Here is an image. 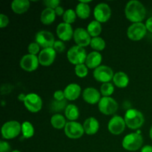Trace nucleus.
<instances>
[{
  "label": "nucleus",
  "instance_id": "obj_30",
  "mask_svg": "<svg viewBox=\"0 0 152 152\" xmlns=\"http://www.w3.org/2000/svg\"><path fill=\"white\" fill-rule=\"evenodd\" d=\"M34 128L31 123L28 121H25L22 124V135L26 139L31 138L34 135Z\"/></svg>",
  "mask_w": 152,
  "mask_h": 152
},
{
  "label": "nucleus",
  "instance_id": "obj_4",
  "mask_svg": "<svg viewBox=\"0 0 152 152\" xmlns=\"http://www.w3.org/2000/svg\"><path fill=\"white\" fill-rule=\"evenodd\" d=\"M22 132V124L17 121L6 122L1 127V135L5 140H12L16 138Z\"/></svg>",
  "mask_w": 152,
  "mask_h": 152
},
{
  "label": "nucleus",
  "instance_id": "obj_11",
  "mask_svg": "<svg viewBox=\"0 0 152 152\" xmlns=\"http://www.w3.org/2000/svg\"><path fill=\"white\" fill-rule=\"evenodd\" d=\"M94 16L97 22L100 23L106 22L111 16V7L106 3H99L96 4L94 10Z\"/></svg>",
  "mask_w": 152,
  "mask_h": 152
},
{
  "label": "nucleus",
  "instance_id": "obj_38",
  "mask_svg": "<svg viewBox=\"0 0 152 152\" xmlns=\"http://www.w3.org/2000/svg\"><path fill=\"white\" fill-rule=\"evenodd\" d=\"M53 98H54V100L56 101H62L66 99H65V94H64V91L61 90H57L54 92V94H53Z\"/></svg>",
  "mask_w": 152,
  "mask_h": 152
},
{
  "label": "nucleus",
  "instance_id": "obj_23",
  "mask_svg": "<svg viewBox=\"0 0 152 152\" xmlns=\"http://www.w3.org/2000/svg\"><path fill=\"white\" fill-rule=\"evenodd\" d=\"M113 83L120 88H124L128 86L129 83V77L126 73L123 71H119L114 74V78H113Z\"/></svg>",
  "mask_w": 152,
  "mask_h": 152
},
{
  "label": "nucleus",
  "instance_id": "obj_8",
  "mask_svg": "<svg viewBox=\"0 0 152 152\" xmlns=\"http://www.w3.org/2000/svg\"><path fill=\"white\" fill-rule=\"evenodd\" d=\"M65 135L70 139H80L85 133L83 125L76 121H69L64 129Z\"/></svg>",
  "mask_w": 152,
  "mask_h": 152
},
{
  "label": "nucleus",
  "instance_id": "obj_15",
  "mask_svg": "<svg viewBox=\"0 0 152 152\" xmlns=\"http://www.w3.org/2000/svg\"><path fill=\"white\" fill-rule=\"evenodd\" d=\"M91 37L88 32L87 29L83 28H78L74 31V39L77 45L80 47H86L91 44Z\"/></svg>",
  "mask_w": 152,
  "mask_h": 152
},
{
  "label": "nucleus",
  "instance_id": "obj_21",
  "mask_svg": "<svg viewBox=\"0 0 152 152\" xmlns=\"http://www.w3.org/2000/svg\"><path fill=\"white\" fill-rule=\"evenodd\" d=\"M102 60V56L101 53L97 51H93L88 54L85 63L86 66L90 69H96V68L100 66Z\"/></svg>",
  "mask_w": 152,
  "mask_h": 152
},
{
  "label": "nucleus",
  "instance_id": "obj_36",
  "mask_svg": "<svg viewBox=\"0 0 152 152\" xmlns=\"http://www.w3.org/2000/svg\"><path fill=\"white\" fill-rule=\"evenodd\" d=\"M44 4L48 8L55 10L56 7L59 6L60 1L59 0H45V1H44Z\"/></svg>",
  "mask_w": 152,
  "mask_h": 152
},
{
  "label": "nucleus",
  "instance_id": "obj_34",
  "mask_svg": "<svg viewBox=\"0 0 152 152\" xmlns=\"http://www.w3.org/2000/svg\"><path fill=\"white\" fill-rule=\"evenodd\" d=\"M67 101L66 99L62 101H56L53 100L50 104V109L51 111H55V112H59V111H62L64 108H66L67 107Z\"/></svg>",
  "mask_w": 152,
  "mask_h": 152
},
{
  "label": "nucleus",
  "instance_id": "obj_14",
  "mask_svg": "<svg viewBox=\"0 0 152 152\" xmlns=\"http://www.w3.org/2000/svg\"><path fill=\"white\" fill-rule=\"evenodd\" d=\"M39 61L38 56L36 55L28 54L25 55L20 60V66L24 71L28 72H32L38 68Z\"/></svg>",
  "mask_w": 152,
  "mask_h": 152
},
{
  "label": "nucleus",
  "instance_id": "obj_41",
  "mask_svg": "<svg viewBox=\"0 0 152 152\" xmlns=\"http://www.w3.org/2000/svg\"><path fill=\"white\" fill-rule=\"evenodd\" d=\"M145 27L147 28V31H148L149 32L152 33V16L151 17L148 18L146 20V22H145Z\"/></svg>",
  "mask_w": 152,
  "mask_h": 152
},
{
  "label": "nucleus",
  "instance_id": "obj_10",
  "mask_svg": "<svg viewBox=\"0 0 152 152\" xmlns=\"http://www.w3.org/2000/svg\"><path fill=\"white\" fill-rule=\"evenodd\" d=\"M25 106L30 112L37 113L42 108V100L38 94L35 93H30L26 95L25 101Z\"/></svg>",
  "mask_w": 152,
  "mask_h": 152
},
{
  "label": "nucleus",
  "instance_id": "obj_24",
  "mask_svg": "<svg viewBox=\"0 0 152 152\" xmlns=\"http://www.w3.org/2000/svg\"><path fill=\"white\" fill-rule=\"evenodd\" d=\"M56 13L55 10L53 9L48 8L46 7L45 9L42 10L41 13V16H40V20H41L42 23L44 24L45 25H51L56 19Z\"/></svg>",
  "mask_w": 152,
  "mask_h": 152
},
{
  "label": "nucleus",
  "instance_id": "obj_6",
  "mask_svg": "<svg viewBox=\"0 0 152 152\" xmlns=\"http://www.w3.org/2000/svg\"><path fill=\"white\" fill-rule=\"evenodd\" d=\"M98 108L104 115H112L118 110V103L111 96H102L98 103Z\"/></svg>",
  "mask_w": 152,
  "mask_h": 152
},
{
  "label": "nucleus",
  "instance_id": "obj_22",
  "mask_svg": "<svg viewBox=\"0 0 152 152\" xmlns=\"http://www.w3.org/2000/svg\"><path fill=\"white\" fill-rule=\"evenodd\" d=\"M30 8V1L28 0H14L11 3V9L16 14L25 13Z\"/></svg>",
  "mask_w": 152,
  "mask_h": 152
},
{
  "label": "nucleus",
  "instance_id": "obj_25",
  "mask_svg": "<svg viewBox=\"0 0 152 152\" xmlns=\"http://www.w3.org/2000/svg\"><path fill=\"white\" fill-rule=\"evenodd\" d=\"M76 13L77 16L82 19H86L89 17L91 14V8L88 4L80 1L76 7Z\"/></svg>",
  "mask_w": 152,
  "mask_h": 152
},
{
  "label": "nucleus",
  "instance_id": "obj_35",
  "mask_svg": "<svg viewBox=\"0 0 152 152\" xmlns=\"http://www.w3.org/2000/svg\"><path fill=\"white\" fill-rule=\"evenodd\" d=\"M28 51L30 54L36 55L37 56V53H40V46L36 42L30 43L28 47Z\"/></svg>",
  "mask_w": 152,
  "mask_h": 152
},
{
  "label": "nucleus",
  "instance_id": "obj_18",
  "mask_svg": "<svg viewBox=\"0 0 152 152\" xmlns=\"http://www.w3.org/2000/svg\"><path fill=\"white\" fill-rule=\"evenodd\" d=\"M83 98L87 103L94 105V104L99 103L100 101L101 93L95 88H86L83 92Z\"/></svg>",
  "mask_w": 152,
  "mask_h": 152
},
{
  "label": "nucleus",
  "instance_id": "obj_27",
  "mask_svg": "<svg viewBox=\"0 0 152 152\" xmlns=\"http://www.w3.org/2000/svg\"><path fill=\"white\" fill-rule=\"evenodd\" d=\"M66 123L65 117L60 114H53L50 118V124L56 129H65Z\"/></svg>",
  "mask_w": 152,
  "mask_h": 152
},
{
  "label": "nucleus",
  "instance_id": "obj_33",
  "mask_svg": "<svg viewBox=\"0 0 152 152\" xmlns=\"http://www.w3.org/2000/svg\"><path fill=\"white\" fill-rule=\"evenodd\" d=\"M76 75L80 78H85L88 74V68L86 66V64H80L75 65L74 68Z\"/></svg>",
  "mask_w": 152,
  "mask_h": 152
},
{
  "label": "nucleus",
  "instance_id": "obj_26",
  "mask_svg": "<svg viewBox=\"0 0 152 152\" xmlns=\"http://www.w3.org/2000/svg\"><path fill=\"white\" fill-rule=\"evenodd\" d=\"M65 117L70 121H76L80 117L78 107L74 104H69L65 109Z\"/></svg>",
  "mask_w": 152,
  "mask_h": 152
},
{
  "label": "nucleus",
  "instance_id": "obj_43",
  "mask_svg": "<svg viewBox=\"0 0 152 152\" xmlns=\"http://www.w3.org/2000/svg\"><path fill=\"white\" fill-rule=\"evenodd\" d=\"M140 152H152V146L149 145H145V146L142 147Z\"/></svg>",
  "mask_w": 152,
  "mask_h": 152
},
{
  "label": "nucleus",
  "instance_id": "obj_13",
  "mask_svg": "<svg viewBox=\"0 0 152 152\" xmlns=\"http://www.w3.org/2000/svg\"><path fill=\"white\" fill-rule=\"evenodd\" d=\"M126 126L124 118L120 116H114L108 122V129L112 134L119 135L124 132Z\"/></svg>",
  "mask_w": 152,
  "mask_h": 152
},
{
  "label": "nucleus",
  "instance_id": "obj_5",
  "mask_svg": "<svg viewBox=\"0 0 152 152\" xmlns=\"http://www.w3.org/2000/svg\"><path fill=\"white\" fill-rule=\"evenodd\" d=\"M87 53L84 48L78 45H74L67 52V58L73 65H80L86 62Z\"/></svg>",
  "mask_w": 152,
  "mask_h": 152
},
{
  "label": "nucleus",
  "instance_id": "obj_17",
  "mask_svg": "<svg viewBox=\"0 0 152 152\" xmlns=\"http://www.w3.org/2000/svg\"><path fill=\"white\" fill-rule=\"evenodd\" d=\"M74 33L71 25L65 22L59 24L56 27V34L59 39L63 42L70 41L74 37Z\"/></svg>",
  "mask_w": 152,
  "mask_h": 152
},
{
  "label": "nucleus",
  "instance_id": "obj_1",
  "mask_svg": "<svg viewBox=\"0 0 152 152\" xmlns=\"http://www.w3.org/2000/svg\"><path fill=\"white\" fill-rule=\"evenodd\" d=\"M125 15L130 22L133 23L142 22L146 16L145 6L137 0H131L125 7Z\"/></svg>",
  "mask_w": 152,
  "mask_h": 152
},
{
  "label": "nucleus",
  "instance_id": "obj_39",
  "mask_svg": "<svg viewBox=\"0 0 152 152\" xmlns=\"http://www.w3.org/2000/svg\"><path fill=\"white\" fill-rule=\"evenodd\" d=\"M11 147L6 141H0V152H11Z\"/></svg>",
  "mask_w": 152,
  "mask_h": 152
},
{
  "label": "nucleus",
  "instance_id": "obj_40",
  "mask_svg": "<svg viewBox=\"0 0 152 152\" xmlns=\"http://www.w3.org/2000/svg\"><path fill=\"white\" fill-rule=\"evenodd\" d=\"M9 24V19L7 16L1 13L0 14V28H5Z\"/></svg>",
  "mask_w": 152,
  "mask_h": 152
},
{
  "label": "nucleus",
  "instance_id": "obj_20",
  "mask_svg": "<svg viewBox=\"0 0 152 152\" xmlns=\"http://www.w3.org/2000/svg\"><path fill=\"white\" fill-rule=\"evenodd\" d=\"M85 133L88 135H94L98 132L99 129V123L95 117H91L86 119L83 123Z\"/></svg>",
  "mask_w": 152,
  "mask_h": 152
},
{
  "label": "nucleus",
  "instance_id": "obj_7",
  "mask_svg": "<svg viewBox=\"0 0 152 152\" xmlns=\"http://www.w3.org/2000/svg\"><path fill=\"white\" fill-rule=\"evenodd\" d=\"M147 33V28L142 22L133 23L127 30V36L132 41H140L145 37Z\"/></svg>",
  "mask_w": 152,
  "mask_h": 152
},
{
  "label": "nucleus",
  "instance_id": "obj_16",
  "mask_svg": "<svg viewBox=\"0 0 152 152\" xmlns=\"http://www.w3.org/2000/svg\"><path fill=\"white\" fill-rule=\"evenodd\" d=\"M56 56V52L53 48H43L38 56L39 64L44 67L50 66L54 62Z\"/></svg>",
  "mask_w": 152,
  "mask_h": 152
},
{
  "label": "nucleus",
  "instance_id": "obj_37",
  "mask_svg": "<svg viewBox=\"0 0 152 152\" xmlns=\"http://www.w3.org/2000/svg\"><path fill=\"white\" fill-rule=\"evenodd\" d=\"M53 48L56 50V52L62 53L65 49V45L64 42L62 41V40H57V41L55 42Z\"/></svg>",
  "mask_w": 152,
  "mask_h": 152
},
{
  "label": "nucleus",
  "instance_id": "obj_2",
  "mask_svg": "<svg viewBox=\"0 0 152 152\" xmlns=\"http://www.w3.org/2000/svg\"><path fill=\"white\" fill-rule=\"evenodd\" d=\"M124 120L126 126L133 130L142 127L145 122L142 113L135 108H130L126 111L124 116Z\"/></svg>",
  "mask_w": 152,
  "mask_h": 152
},
{
  "label": "nucleus",
  "instance_id": "obj_31",
  "mask_svg": "<svg viewBox=\"0 0 152 152\" xmlns=\"http://www.w3.org/2000/svg\"><path fill=\"white\" fill-rule=\"evenodd\" d=\"M114 92V86L112 83H102L100 86V93L103 96H111Z\"/></svg>",
  "mask_w": 152,
  "mask_h": 152
},
{
  "label": "nucleus",
  "instance_id": "obj_9",
  "mask_svg": "<svg viewBox=\"0 0 152 152\" xmlns=\"http://www.w3.org/2000/svg\"><path fill=\"white\" fill-rule=\"evenodd\" d=\"M93 76L96 81L99 83H110L114 78V71L110 67L107 65H100L93 72Z\"/></svg>",
  "mask_w": 152,
  "mask_h": 152
},
{
  "label": "nucleus",
  "instance_id": "obj_42",
  "mask_svg": "<svg viewBox=\"0 0 152 152\" xmlns=\"http://www.w3.org/2000/svg\"><path fill=\"white\" fill-rule=\"evenodd\" d=\"M55 13H56V16H63L64 13H65V10H64L63 7H61V6H59V7H56V9H55Z\"/></svg>",
  "mask_w": 152,
  "mask_h": 152
},
{
  "label": "nucleus",
  "instance_id": "obj_19",
  "mask_svg": "<svg viewBox=\"0 0 152 152\" xmlns=\"http://www.w3.org/2000/svg\"><path fill=\"white\" fill-rule=\"evenodd\" d=\"M81 92V87L77 83H71L68 85L64 89L65 99L70 101L76 100L80 96Z\"/></svg>",
  "mask_w": 152,
  "mask_h": 152
},
{
  "label": "nucleus",
  "instance_id": "obj_29",
  "mask_svg": "<svg viewBox=\"0 0 152 152\" xmlns=\"http://www.w3.org/2000/svg\"><path fill=\"white\" fill-rule=\"evenodd\" d=\"M91 47L94 50V51H102L105 49V46H106V43L105 41L101 37H93L91 39L90 44Z\"/></svg>",
  "mask_w": 152,
  "mask_h": 152
},
{
  "label": "nucleus",
  "instance_id": "obj_32",
  "mask_svg": "<svg viewBox=\"0 0 152 152\" xmlns=\"http://www.w3.org/2000/svg\"><path fill=\"white\" fill-rule=\"evenodd\" d=\"M77 16V15L75 10H72V9H68L67 10H65V13L62 16V19H63L64 22L71 25L75 22Z\"/></svg>",
  "mask_w": 152,
  "mask_h": 152
},
{
  "label": "nucleus",
  "instance_id": "obj_45",
  "mask_svg": "<svg viewBox=\"0 0 152 152\" xmlns=\"http://www.w3.org/2000/svg\"><path fill=\"white\" fill-rule=\"evenodd\" d=\"M149 135H150V138L152 140V126L151 127V129H150V132H149Z\"/></svg>",
  "mask_w": 152,
  "mask_h": 152
},
{
  "label": "nucleus",
  "instance_id": "obj_3",
  "mask_svg": "<svg viewBox=\"0 0 152 152\" xmlns=\"http://www.w3.org/2000/svg\"><path fill=\"white\" fill-rule=\"evenodd\" d=\"M143 144V138L141 134L137 132L126 135L122 141V145L125 150L129 151H135L142 148Z\"/></svg>",
  "mask_w": 152,
  "mask_h": 152
},
{
  "label": "nucleus",
  "instance_id": "obj_44",
  "mask_svg": "<svg viewBox=\"0 0 152 152\" xmlns=\"http://www.w3.org/2000/svg\"><path fill=\"white\" fill-rule=\"evenodd\" d=\"M26 95H27V94H19V96H18V99H19L20 101H22V102H24V101H25V97H26Z\"/></svg>",
  "mask_w": 152,
  "mask_h": 152
},
{
  "label": "nucleus",
  "instance_id": "obj_12",
  "mask_svg": "<svg viewBox=\"0 0 152 152\" xmlns=\"http://www.w3.org/2000/svg\"><path fill=\"white\" fill-rule=\"evenodd\" d=\"M35 42L43 48H53L55 43V38L53 34L48 31H40L35 36Z\"/></svg>",
  "mask_w": 152,
  "mask_h": 152
},
{
  "label": "nucleus",
  "instance_id": "obj_28",
  "mask_svg": "<svg viewBox=\"0 0 152 152\" xmlns=\"http://www.w3.org/2000/svg\"><path fill=\"white\" fill-rule=\"evenodd\" d=\"M87 31L92 38L93 37H99L101 33H102V25H101V23L97 22L96 20L92 21L88 25Z\"/></svg>",
  "mask_w": 152,
  "mask_h": 152
},
{
  "label": "nucleus",
  "instance_id": "obj_46",
  "mask_svg": "<svg viewBox=\"0 0 152 152\" xmlns=\"http://www.w3.org/2000/svg\"><path fill=\"white\" fill-rule=\"evenodd\" d=\"M11 152H21V151H19V150H13V151H12Z\"/></svg>",
  "mask_w": 152,
  "mask_h": 152
}]
</instances>
